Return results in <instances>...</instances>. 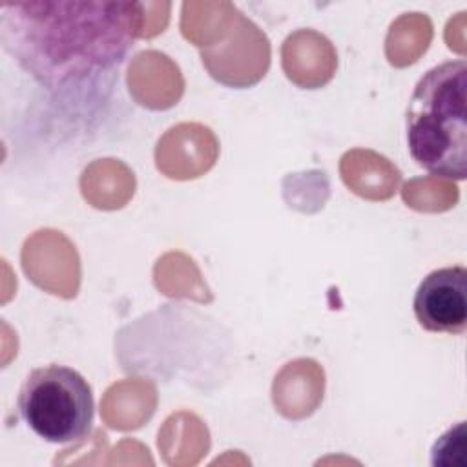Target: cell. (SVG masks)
Masks as SVG:
<instances>
[{"instance_id":"6da1fadb","label":"cell","mask_w":467,"mask_h":467,"mask_svg":"<svg viewBox=\"0 0 467 467\" xmlns=\"http://www.w3.org/2000/svg\"><path fill=\"white\" fill-rule=\"evenodd\" d=\"M0 13L4 47L49 88L109 71L140 35L131 2H16Z\"/></svg>"},{"instance_id":"7a4b0ae2","label":"cell","mask_w":467,"mask_h":467,"mask_svg":"<svg viewBox=\"0 0 467 467\" xmlns=\"http://www.w3.org/2000/svg\"><path fill=\"white\" fill-rule=\"evenodd\" d=\"M407 146L418 166L443 179L467 175V62L431 67L407 106Z\"/></svg>"},{"instance_id":"3957f363","label":"cell","mask_w":467,"mask_h":467,"mask_svg":"<svg viewBox=\"0 0 467 467\" xmlns=\"http://www.w3.org/2000/svg\"><path fill=\"white\" fill-rule=\"evenodd\" d=\"M24 423L49 443H78L91 432L95 400L88 379L67 365L33 368L16 398Z\"/></svg>"},{"instance_id":"277c9868","label":"cell","mask_w":467,"mask_h":467,"mask_svg":"<svg viewBox=\"0 0 467 467\" xmlns=\"http://www.w3.org/2000/svg\"><path fill=\"white\" fill-rule=\"evenodd\" d=\"M412 308L421 328L463 334L467 328V268L443 266L427 274L416 288Z\"/></svg>"},{"instance_id":"5b68a950","label":"cell","mask_w":467,"mask_h":467,"mask_svg":"<svg viewBox=\"0 0 467 467\" xmlns=\"http://www.w3.org/2000/svg\"><path fill=\"white\" fill-rule=\"evenodd\" d=\"M431 463L434 467H467L465 421H458L434 441L431 451Z\"/></svg>"}]
</instances>
